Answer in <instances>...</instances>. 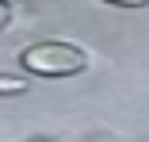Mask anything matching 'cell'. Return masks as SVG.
<instances>
[{
	"mask_svg": "<svg viewBox=\"0 0 149 142\" xmlns=\"http://www.w3.org/2000/svg\"><path fill=\"white\" fill-rule=\"evenodd\" d=\"M19 65L23 73H35V77H77L84 73L88 58L84 50L61 39H46V42H31L19 54Z\"/></svg>",
	"mask_w": 149,
	"mask_h": 142,
	"instance_id": "obj_1",
	"label": "cell"
},
{
	"mask_svg": "<svg viewBox=\"0 0 149 142\" xmlns=\"http://www.w3.org/2000/svg\"><path fill=\"white\" fill-rule=\"evenodd\" d=\"M107 4H115V8H145L149 0H107Z\"/></svg>",
	"mask_w": 149,
	"mask_h": 142,
	"instance_id": "obj_3",
	"label": "cell"
},
{
	"mask_svg": "<svg viewBox=\"0 0 149 142\" xmlns=\"http://www.w3.org/2000/svg\"><path fill=\"white\" fill-rule=\"evenodd\" d=\"M8 15H12V12H8V4H4V0H0V31H4V27H8Z\"/></svg>",
	"mask_w": 149,
	"mask_h": 142,
	"instance_id": "obj_4",
	"label": "cell"
},
{
	"mask_svg": "<svg viewBox=\"0 0 149 142\" xmlns=\"http://www.w3.org/2000/svg\"><path fill=\"white\" fill-rule=\"evenodd\" d=\"M27 77H0V96H12V92H27Z\"/></svg>",
	"mask_w": 149,
	"mask_h": 142,
	"instance_id": "obj_2",
	"label": "cell"
}]
</instances>
